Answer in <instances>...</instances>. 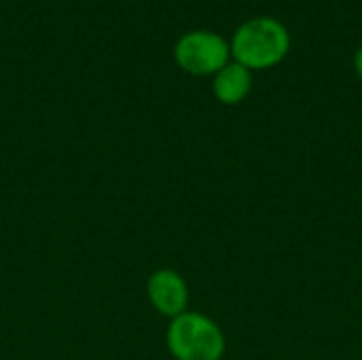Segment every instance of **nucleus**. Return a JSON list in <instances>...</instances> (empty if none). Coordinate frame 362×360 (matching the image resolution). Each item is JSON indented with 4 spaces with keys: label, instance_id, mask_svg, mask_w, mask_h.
I'll use <instances>...</instances> for the list:
<instances>
[{
    "label": "nucleus",
    "instance_id": "obj_4",
    "mask_svg": "<svg viewBox=\"0 0 362 360\" xmlns=\"http://www.w3.org/2000/svg\"><path fill=\"white\" fill-rule=\"evenodd\" d=\"M146 297L153 310L165 318H176L189 310V284L187 280L170 267L155 269L146 280Z\"/></svg>",
    "mask_w": 362,
    "mask_h": 360
},
{
    "label": "nucleus",
    "instance_id": "obj_1",
    "mask_svg": "<svg viewBox=\"0 0 362 360\" xmlns=\"http://www.w3.org/2000/svg\"><path fill=\"white\" fill-rule=\"evenodd\" d=\"M231 59L255 70H269L282 64L291 51V32L276 17H252L244 21L229 40Z\"/></svg>",
    "mask_w": 362,
    "mask_h": 360
},
{
    "label": "nucleus",
    "instance_id": "obj_5",
    "mask_svg": "<svg viewBox=\"0 0 362 360\" xmlns=\"http://www.w3.org/2000/svg\"><path fill=\"white\" fill-rule=\"evenodd\" d=\"M250 91H252V72L233 59L212 76V95L225 106L242 104L250 95Z\"/></svg>",
    "mask_w": 362,
    "mask_h": 360
},
{
    "label": "nucleus",
    "instance_id": "obj_3",
    "mask_svg": "<svg viewBox=\"0 0 362 360\" xmlns=\"http://www.w3.org/2000/svg\"><path fill=\"white\" fill-rule=\"evenodd\" d=\"M174 62L193 76H214L231 62V47L225 36L212 30H191L174 45Z\"/></svg>",
    "mask_w": 362,
    "mask_h": 360
},
{
    "label": "nucleus",
    "instance_id": "obj_6",
    "mask_svg": "<svg viewBox=\"0 0 362 360\" xmlns=\"http://www.w3.org/2000/svg\"><path fill=\"white\" fill-rule=\"evenodd\" d=\"M354 70H356L358 79L362 81V47H358L356 53H354Z\"/></svg>",
    "mask_w": 362,
    "mask_h": 360
},
{
    "label": "nucleus",
    "instance_id": "obj_2",
    "mask_svg": "<svg viewBox=\"0 0 362 360\" xmlns=\"http://www.w3.org/2000/svg\"><path fill=\"white\" fill-rule=\"evenodd\" d=\"M165 344L174 360H223L227 350L218 323L193 310L170 320Z\"/></svg>",
    "mask_w": 362,
    "mask_h": 360
}]
</instances>
